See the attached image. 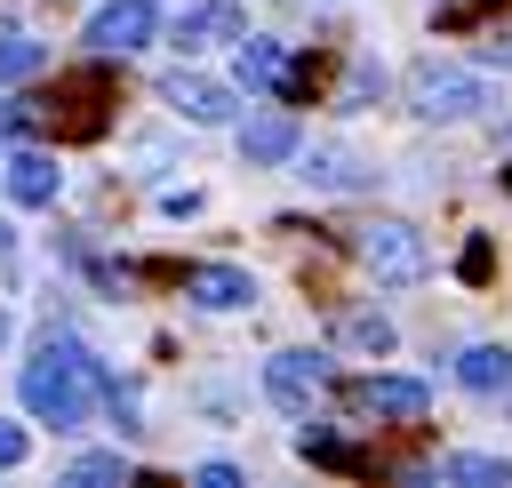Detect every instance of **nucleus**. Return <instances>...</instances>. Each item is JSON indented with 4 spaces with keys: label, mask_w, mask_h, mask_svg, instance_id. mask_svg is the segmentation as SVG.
Masks as SVG:
<instances>
[{
    "label": "nucleus",
    "mask_w": 512,
    "mask_h": 488,
    "mask_svg": "<svg viewBox=\"0 0 512 488\" xmlns=\"http://www.w3.org/2000/svg\"><path fill=\"white\" fill-rule=\"evenodd\" d=\"M296 120L288 112H256L248 128H240V160H256V168H272V160H296Z\"/></svg>",
    "instance_id": "obj_12"
},
{
    "label": "nucleus",
    "mask_w": 512,
    "mask_h": 488,
    "mask_svg": "<svg viewBox=\"0 0 512 488\" xmlns=\"http://www.w3.org/2000/svg\"><path fill=\"white\" fill-rule=\"evenodd\" d=\"M104 360H88L80 344H48L40 360H24V376H16V392H24V408L40 416V424H56V432H80L88 424V408L104 400Z\"/></svg>",
    "instance_id": "obj_1"
},
{
    "label": "nucleus",
    "mask_w": 512,
    "mask_h": 488,
    "mask_svg": "<svg viewBox=\"0 0 512 488\" xmlns=\"http://www.w3.org/2000/svg\"><path fill=\"white\" fill-rule=\"evenodd\" d=\"M72 480H80V488H112V480H120V456H80Z\"/></svg>",
    "instance_id": "obj_21"
},
{
    "label": "nucleus",
    "mask_w": 512,
    "mask_h": 488,
    "mask_svg": "<svg viewBox=\"0 0 512 488\" xmlns=\"http://www.w3.org/2000/svg\"><path fill=\"white\" fill-rule=\"evenodd\" d=\"M296 448H304L312 464H328V472H368V456H352V448H344V440H328V432H304Z\"/></svg>",
    "instance_id": "obj_19"
},
{
    "label": "nucleus",
    "mask_w": 512,
    "mask_h": 488,
    "mask_svg": "<svg viewBox=\"0 0 512 488\" xmlns=\"http://www.w3.org/2000/svg\"><path fill=\"white\" fill-rule=\"evenodd\" d=\"M32 72H40V40L0 32V88H8V80H32Z\"/></svg>",
    "instance_id": "obj_18"
},
{
    "label": "nucleus",
    "mask_w": 512,
    "mask_h": 488,
    "mask_svg": "<svg viewBox=\"0 0 512 488\" xmlns=\"http://www.w3.org/2000/svg\"><path fill=\"white\" fill-rule=\"evenodd\" d=\"M264 392H272L288 416H304V408L328 392V360H320V352H272V360H264Z\"/></svg>",
    "instance_id": "obj_7"
},
{
    "label": "nucleus",
    "mask_w": 512,
    "mask_h": 488,
    "mask_svg": "<svg viewBox=\"0 0 512 488\" xmlns=\"http://www.w3.org/2000/svg\"><path fill=\"white\" fill-rule=\"evenodd\" d=\"M0 248H8V224H0Z\"/></svg>",
    "instance_id": "obj_24"
},
{
    "label": "nucleus",
    "mask_w": 512,
    "mask_h": 488,
    "mask_svg": "<svg viewBox=\"0 0 512 488\" xmlns=\"http://www.w3.org/2000/svg\"><path fill=\"white\" fill-rule=\"evenodd\" d=\"M0 344H8V312H0Z\"/></svg>",
    "instance_id": "obj_23"
},
{
    "label": "nucleus",
    "mask_w": 512,
    "mask_h": 488,
    "mask_svg": "<svg viewBox=\"0 0 512 488\" xmlns=\"http://www.w3.org/2000/svg\"><path fill=\"white\" fill-rule=\"evenodd\" d=\"M488 104H496V88H488L480 72H464V64H448V56L408 64V112H424V120H472V112H488Z\"/></svg>",
    "instance_id": "obj_3"
},
{
    "label": "nucleus",
    "mask_w": 512,
    "mask_h": 488,
    "mask_svg": "<svg viewBox=\"0 0 512 488\" xmlns=\"http://www.w3.org/2000/svg\"><path fill=\"white\" fill-rule=\"evenodd\" d=\"M336 336H344L352 352H392V320H384V312H344Z\"/></svg>",
    "instance_id": "obj_17"
},
{
    "label": "nucleus",
    "mask_w": 512,
    "mask_h": 488,
    "mask_svg": "<svg viewBox=\"0 0 512 488\" xmlns=\"http://www.w3.org/2000/svg\"><path fill=\"white\" fill-rule=\"evenodd\" d=\"M152 24H160L152 0H104V8L88 16V48H96V56H128V48L152 40Z\"/></svg>",
    "instance_id": "obj_8"
},
{
    "label": "nucleus",
    "mask_w": 512,
    "mask_h": 488,
    "mask_svg": "<svg viewBox=\"0 0 512 488\" xmlns=\"http://www.w3.org/2000/svg\"><path fill=\"white\" fill-rule=\"evenodd\" d=\"M344 408H352V416H376V424H424L432 392H424L416 376H352V384H344Z\"/></svg>",
    "instance_id": "obj_5"
},
{
    "label": "nucleus",
    "mask_w": 512,
    "mask_h": 488,
    "mask_svg": "<svg viewBox=\"0 0 512 488\" xmlns=\"http://www.w3.org/2000/svg\"><path fill=\"white\" fill-rule=\"evenodd\" d=\"M160 96H168L192 128H216V120H232V112H240V88H232V80H208V72H168V80H160Z\"/></svg>",
    "instance_id": "obj_6"
},
{
    "label": "nucleus",
    "mask_w": 512,
    "mask_h": 488,
    "mask_svg": "<svg viewBox=\"0 0 512 488\" xmlns=\"http://www.w3.org/2000/svg\"><path fill=\"white\" fill-rule=\"evenodd\" d=\"M376 88H384V72H376V64H368V56H360V64H352V72H344V104H368V96H376Z\"/></svg>",
    "instance_id": "obj_20"
},
{
    "label": "nucleus",
    "mask_w": 512,
    "mask_h": 488,
    "mask_svg": "<svg viewBox=\"0 0 512 488\" xmlns=\"http://www.w3.org/2000/svg\"><path fill=\"white\" fill-rule=\"evenodd\" d=\"M352 256L376 272V280H392V288H408V280H424V232L416 224H400V216H368V224H352Z\"/></svg>",
    "instance_id": "obj_4"
},
{
    "label": "nucleus",
    "mask_w": 512,
    "mask_h": 488,
    "mask_svg": "<svg viewBox=\"0 0 512 488\" xmlns=\"http://www.w3.org/2000/svg\"><path fill=\"white\" fill-rule=\"evenodd\" d=\"M456 384H464V392H504V384H512V352H504V344H472V352L456 360Z\"/></svg>",
    "instance_id": "obj_14"
},
{
    "label": "nucleus",
    "mask_w": 512,
    "mask_h": 488,
    "mask_svg": "<svg viewBox=\"0 0 512 488\" xmlns=\"http://www.w3.org/2000/svg\"><path fill=\"white\" fill-rule=\"evenodd\" d=\"M504 8H512V0H504Z\"/></svg>",
    "instance_id": "obj_25"
},
{
    "label": "nucleus",
    "mask_w": 512,
    "mask_h": 488,
    "mask_svg": "<svg viewBox=\"0 0 512 488\" xmlns=\"http://www.w3.org/2000/svg\"><path fill=\"white\" fill-rule=\"evenodd\" d=\"M112 104H120V88H112V72H104V64L56 72V88L24 96L32 128H48L56 144H88V136H104V128H112Z\"/></svg>",
    "instance_id": "obj_2"
},
{
    "label": "nucleus",
    "mask_w": 512,
    "mask_h": 488,
    "mask_svg": "<svg viewBox=\"0 0 512 488\" xmlns=\"http://www.w3.org/2000/svg\"><path fill=\"white\" fill-rule=\"evenodd\" d=\"M504 392H512V384H504Z\"/></svg>",
    "instance_id": "obj_26"
},
{
    "label": "nucleus",
    "mask_w": 512,
    "mask_h": 488,
    "mask_svg": "<svg viewBox=\"0 0 512 488\" xmlns=\"http://www.w3.org/2000/svg\"><path fill=\"white\" fill-rule=\"evenodd\" d=\"M440 480H464V488H512V464H504V456H448Z\"/></svg>",
    "instance_id": "obj_16"
},
{
    "label": "nucleus",
    "mask_w": 512,
    "mask_h": 488,
    "mask_svg": "<svg viewBox=\"0 0 512 488\" xmlns=\"http://www.w3.org/2000/svg\"><path fill=\"white\" fill-rule=\"evenodd\" d=\"M184 288H192V304H208V312H240V304L256 296V280H248L240 264H192Z\"/></svg>",
    "instance_id": "obj_11"
},
{
    "label": "nucleus",
    "mask_w": 512,
    "mask_h": 488,
    "mask_svg": "<svg viewBox=\"0 0 512 488\" xmlns=\"http://www.w3.org/2000/svg\"><path fill=\"white\" fill-rule=\"evenodd\" d=\"M296 152H304V144H296ZM296 176H304V184H320V192H360V184H368V160H360V152H344V144H312Z\"/></svg>",
    "instance_id": "obj_10"
},
{
    "label": "nucleus",
    "mask_w": 512,
    "mask_h": 488,
    "mask_svg": "<svg viewBox=\"0 0 512 488\" xmlns=\"http://www.w3.org/2000/svg\"><path fill=\"white\" fill-rule=\"evenodd\" d=\"M240 32H248V16H240L232 0H200V8L176 16V48H184V56H192V48H240Z\"/></svg>",
    "instance_id": "obj_9"
},
{
    "label": "nucleus",
    "mask_w": 512,
    "mask_h": 488,
    "mask_svg": "<svg viewBox=\"0 0 512 488\" xmlns=\"http://www.w3.org/2000/svg\"><path fill=\"white\" fill-rule=\"evenodd\" d=\"M56 184H64V168H56L48 152H16V160H8V192H16L24 208H48Z\"/></svg>",
    "instance_id": "obj_13"
},
{
    "label": "nucleus",
    "mask_w": 512,
    "mask_h": 488,
    "mask_svg": "<svg viewBox=\"0 0 512 488\" xmlns=\"http://www.w3.org/2000/svg\"><path fill=\"white\" fill-rule=\"evenodd\" d=\"M280 72H288L280 40H256V32H240V80H248V88H280Z\"/></svg>",
    "instance_id": "obj_15"
},
{
    "label": "nucleus",
    "mask_w": 512,
    "mask_h": 488,
    "mask_svg": "<svg viewBox=\"0 0 512 488\" xmlns=\"http://www.w3.org/2000/svg\"><path fill=\"white\" fill-rule=\"evenodd\" d=\"M8 464H24V424L0 416V472H8Z\"/></svg>",
    "instance_id": "obj_22"
}]
</instances>
